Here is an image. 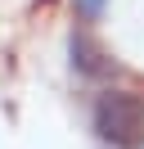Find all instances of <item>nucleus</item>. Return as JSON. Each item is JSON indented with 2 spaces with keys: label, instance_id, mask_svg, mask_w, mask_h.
<instances>
[{
  "label": "nucleus",
  "instance_id": "1",
  "mask_svg": "<svg viewBox=\"0 0 144 149\" xmlns=\"http://www.w3.org/2000/svg\"><path fill=\"white\" fill-rule=\"evenodd\" d=\"M95 136L108 145H135L144 136V100L131 91H108L95 104Z\"/></svg>",
  "mask_w": 144,
  "mask_h": 149
},
{
  "label": "nucleus",
  "instance_id": "2",
  "mask_svg": "<svg viewBox=\"0 0 144 149\" xmlns=\"http://www.w3.org/2000/svg\"><path fill=\"white\" fill-rule=\"evenodd\" d=\"M68 54H72V72H81V77H99L108 68L104 63V50L95 45V36H90L86 27H77L68 36Z\"/></svg>",
  "mask_w": 144,
  "mask_h": 149
},
{
  "label": "nucleus",
  "instance_id": "3",
  "mask_svg": "<svg viewBox=\"0 0 144 149\" xmlns=\"http://www.w3.org/2000/svg\"><path fill=\"white\" fill-rule=\"evenodd\" d=\"M104 5H108V0H77V18L81 23H95L99 14H104Z\"/></svg>",
  "mask_w": 144,
  "mask_h": 149
}]
</instances>
